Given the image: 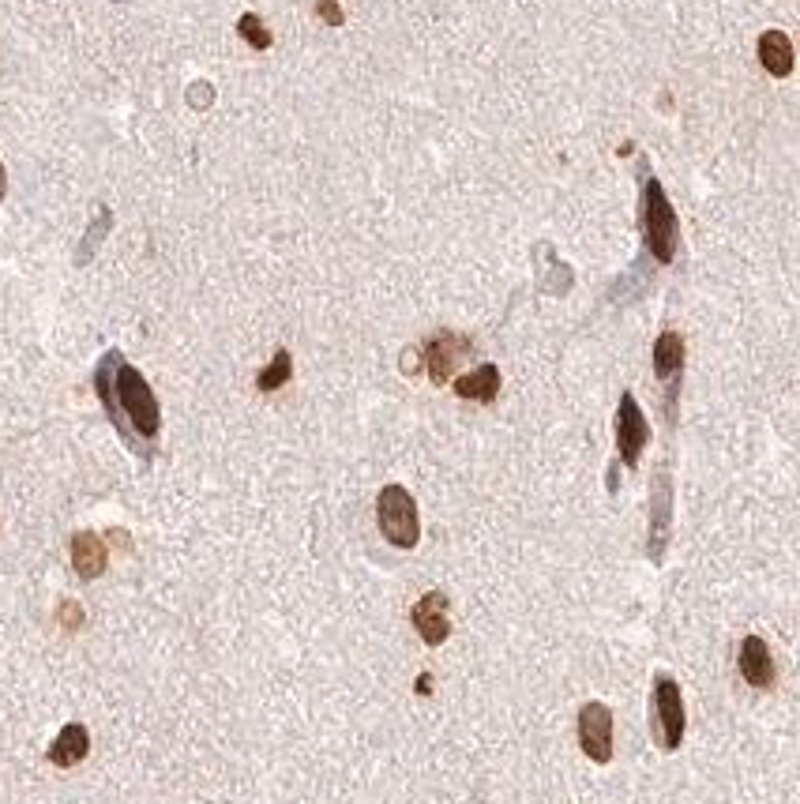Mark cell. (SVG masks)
<instances>
[{
    "mask_svg": "<svg viewBox=\"0 0 800 804\" xmlns=\"http://www.w3.org/2000/svg\"><path fill=\"white\" fill-rule=\"evenodd\" d=\"M94 387H98V399L106 406L109 421L121 429L124 440L143 455H151L143 444H151L162 429V410H158V399H154L151 384L143 380V372L132 369L117 350H109L94 369Z\"/></svg>",
    "mask_w": 800,
    "mask_h": 804,
    "instance_id": "cell-1",
    "label": "cell"
},
{
    "mask_svg": "<svg viewBox=\"0 0 800 804\" xmlns=\"http://www.w3.org/2000/svg\"><path fill=\"white\" fill-rule=\"evenodd\" d=\"M639 177H643V237H647V252L658 263H673L680 245V218L669 196H665L662 181L650 173L647 162H639Z\"/></svg>",
    "mask_w": 800,
    "mask_h": 804,
    "instance_id": "cell-2",
    "label": "cell"
},
{
    "mask_svg": "<svg viewBox=\"0 0 800 804\" xmlns=\"http://www.w3.org/2000/svg\"><path fill=\"white\" fill-rule=\"evenodd\" d=\"M376 523H380V534L387 538V545H395V549H414L417 538H421L417 504L402 485H384L380 489V496H376Z\"/></svg>",
    "mask_w": 800,
    "mask_h": 804,
    "instance_id": "cell-3",
    "label": "cell"
},
{
    "mask_svg": "<svg viewBox=\"0 0 800 804\" xmlns=\"http://www.w3.org/2000/svg\"><path fill=\"white\" fill-rule=\"evenodd\" d=\"M654 741L662 752H677L684 741V696L669 673L654 677Z\"/></svg>",
    "mask_w": 800,
    "mask_h": 804,
    "instance_id": "cell-4",
    "label": "cell"
},
{
    "mask_svg": "<svg viewBox=\"0 0 800 804\" xmlns=\"http://www.w3.org/2000/svg\"><path fill=\"white\" fill-rule=\"evenodd\" d=\"M647 444H650L647 414H643L639 399H635L631 391H624V395H620V406H616V451H620L624 466L639 463V455H643Z\"/></svg>",
    "mask_w": 800,
    "mask_h": 804,
    "instance_id": "cell-5",
    "label": "cell"
},
{
    "mask_svg": "<svg viewBox=\"0 0 800 804\" xmlns=\"http://www.w3.org/2000/svg\"><path fill=\"white\" fill-rule=\"evenodd\" d=\"M579 748L590 763H609L613 759V711L590 699L579 711Z\"/></svg>",
    "mask_w": 800,
    "mask_h": 804,
    "instance_id": "cell-6",
    "label": "cell"
},
{
    "mask_svg": "<svg viewBox=\"0 0 800 804\" xmlns=\"http://www.w3.org/2000/svg\"><path fill=\"white\" fill-rule=\"evenodd\" d=\"M654 372L665 384V414L669 421L677 418V391H680V372H684V339L680 331H662L654 342Z\"/></svg>",
    "mask_w": 800,
    "mask_h": 804,
    "instance_id": "cell-7",
    "label": "cell"
},
{
    "mask_svg": "<svg viewBox=\"0 0 800 804\" xmlns=\"http://www.w3.org/2000/svg\"><path fill=\"white\" fill-rule=\"evenodd\" d=\"M669 530H673V481L669 474H658L654 478V489H650V530H647V553L654 564H662L665 545H669Z\"/></svg>",
    "mask_w": 800,
    "mask_h": 804,
    "instance_id": "cell-8",
    "label": "cell"
},
{
    "mask_svg": "<svg viewBox=\"0 0 800 804\" xmlns=\"http://www.w3.org/2000/svg\"><path fill=\"white\" fill-rule=\"evenodd\" d=\"M474 350V342L459 335V331H440V335H432L425 342V350H421V365L429 369L432 384H447L451 380V372L459 365L462 357Z\"/></svg>",
    "mask_w": 800,
    "mask_h": 804,
    "instance_id": "cell-9",
    "label": "cell"
},
{
    "mask_svg": "<svg viewBox=\"0 0 800 804\" xmlns=\"http://www.w3.org/2000/svg\"><path fill=\"white\" fill-rule=\"evenodd\" d=\"M410 620H414L417 635H421L429 647L447 643V635H451V620H447V594L444 590H429V594L410 609Z\"/></svg>",
    "mask_w": 800,
    "mask_h": 804,
    "instance_id": "cell-10",
    "label": "cell"
},
{
    "mask_svg": "<svg viewBox=\"0 0 800 804\" xmlns=\"http://www.w3.org/2000/svg\"><path fill=\"white\" fill-rule=\"evenodd\" d=\"M737 665H740V677L752 684V688H770V684H774V658H770V647L759 635L740 639Z\"/></svg>",
    "mask_w": 800,
    "mask_h": 804,
    "instance_id": "cell-11",
    "label": "cell"
},
{
    "mask_svg": "<svg viewBox=\"0 0 800 804\" xmlns=\"http://www.w3.org/2000/svg\"><path fill=\"white\" fill-rule=\"evenodd\" d=\"M109 564V553H106V542L91 534V530H79L76 538H72V568H76L79 579H98V575L106 572Z\"/></svg>",
    "mask_w": 800,
    "mask_h": 804,
    "instance_id": "cell-12",
    "label": "cell"
},
{
    "mask_svg": "<svg viewBox=\"0 0 800 804\" xmlns=\"http://www.w3.org/2000/svg\"><path fill=\"white\" fill-rule=\"evenodd\" d=\"M87 752H91V733H87V726L68 722V726L57 733V741L49 744L46 756L53 767H76V763L87 759Z\"/></svg>",
    "mask_w": 800,
    "mask_h": 804,
    "instance_id": "cell-13",
    "label": "cell"
},
{
    "mask_svg": "<svg viewBox=\"0 0 800 804\" xmlns=\"http://www.w3.org/2000/svg\"><path fill=\"white\" fill-rule=\"evenodd\" d=\"M455 395L470 402H493L500 395V369H496L493 361L477 365L474 372H466V376L455 380Z\"/></svg>",
    "mask_w": 800,
    "mask_h": 804,
    "instance_id": "cell-14",
    "label": "cell"
},
{
    "mask_svg": "<svg viewBox=\"0 0 800 804\" xmlns=\"http://www.w3.org/2000/svg\"><path fill=\"white\" fill-rule=\"evenodd\" d=\"M759 64L767 68L774 79H785L793 72V42L785 31H763L759 38Z\"/></svg>",
    "mask_w": 800,
    "mask_h": 804,
    "instance_id": "cell-15",
    "label": "cell"
},
{
    "mask_svg": "<svg viewBox=\"0 0 800 804\" xmlns=\"http://www.w3.org/2000/svg\"><path fill=\"white\" fill-rule=\"evenodd\" d=\"M541 256H545V260H549V267H545V271H541V290H545V294H568L571 290V282H575V275H571V267L564 260H556V252H553V245H545V241H541Z\"/></svg>",
    "mask_w": 800,
    "mask_h": 804,
    "instance_id": "cell-16",
    "label": "cell"
},
{
    "mask_svg": "<svg viewBox=\"0 0 800 804\" xmlns=\"http://www.w3.org/2000/svg\"><path fill=\"white\" fill-rule=\"evenodd\" d=\"M109 226H113V211H109V207H98L94 222L87 226V233H83V245H79V252H76V263H91V256L98 252V245L106 241Z\"/></svg>",
    "mask_w": 800,
    "mask_h": 804,
    "instance_id": "cell-17",
    "label": "cell"
},
{
    "mask_svg": "<svg viewBox=\"0 0 800 804\" xmlns=\"http://www.w3.org/2000/svg\"><path fill=\"white\" fill-rule=\"evenodd\" d=\"M290 376H293V357H290V350H278L275 357H271V365L256 376V387L260 391H278L282 384H290Z\"/></svg>",
    "mask_w": 800,
    "mask_h": 804,
    "instance_id": "cell-18",
    "label": "cell"
},
{
    "mask_svg": "<svg viewBox=\"0 0 800 804\" xmlns=\"http://www.w3.org/2000/svg\"><path fill=\"white\" fill-rule=\"evenodd\" d=\"M237 34H241L252 49H271V31H267L263 19L252 16V12H245V16L237 19Z\"/></svg>",
    "mask_w": 800,
    "mask_h": 804,
    "instance_id": "cell-19",
    "label": "cell"
},
{
    "mask_svg": "<svg viewBox=\"0 0 800 804\" xmlns=\"http://www.w3.org/2000/svg\"><path fill=\"white\" fill-rule=\"evenodd\" d=\"M639 286H647V271H643V263H635L624 279L613 282V294H609V301H628V297L639 294Z\"/></svg>",
    "mask_w": 800,
    "mask_h": 804,
    "instance_id": "cell-20",
    "label": "cell"
},
{
    "mask_svg": "<svg viewBox=\"0 0 800 804\" xmlns=\"http://www.w3.org/2000/svg\"><path fill=\"white\" fill-rule=\"evenodd\" d=\"M57 620H61L68 632L83 628V605H79V602H61V609H57Z\"/></svg>",
    "mask_w": 800,
    "mask_h": 804,
    "instance_id": "cell-21",
    "label": "cell"
},
{
    "mask_svg": "<svg viewBox=\"0 0 800 804\" xmlns=\"http://www.w3.org/2000/svg\"><path fill=\"white\" fill-rule=\"evenodd\" d=\"M211 102H215V87L211 83H192L188 87V106L192 109H207Z\"/></svg>",
    "mask_w": 800,
    "mask_h": 804,
    "instance_id": "cell-22",
    "label": "cell"
},
{
    "mask_svg": "<svg viewBox=\"0 0 800 804\" xmlns=\"http://www.w3.org/2000/svg\"><path fill=\"white\" fill-rule=\"evenodd\" d=\"M320 19H324L327 27H342L346 23V16H342V8H339V0H320Z\"/></svg>",
    "mask_w": 800,
    "mask_h": 804,
    "instance_id": "cell-23",
    "label": "cell"
},
{
    "mask_svg": "<svg viewBox=\"0 0 800 804\" xmlns=\"http://www.w3.org/2000/svg\"><path fill=\"white\" fill-rule=\"evenodd\" d=\"M417 369H421V350H406V354H402V372L414 376Z\"/></svg>",
    "mask_w": 800,
    "mask_h": 804,
    "instance_id": "cell-24",
    "label": "cell"
},
{
    "mask_svg": "<svg viewBox=\"0 0 800 804\" xmlns=\"http://www.w3.org/2000/svg\"><path fill=\"white\" fill-rule=\"evenodd\" d=\"M429 681H432L429 673H421V677H417V692H421V696H429V688H432Z\"/></svg>",
    "mask_w": 800,
    "mask_h": 804,
    "instance_id": "cell-25",
    "label": "cell"
},
{
    "mask_svg": "<svg viewBox=\"0 0 800 804\" xmlns=\"http://www.w3.org/2000/svg\"><path fill=\"white\" fill-rule=\"evenodd\" d=\"M4 192H8V173H4V166H0V200H4Z\"/></svg>",
    "mask_w": 800,
    "mask_h": 804,
    "instance_id": "cell-26",
    "label": "cell"
}]
</instances>
